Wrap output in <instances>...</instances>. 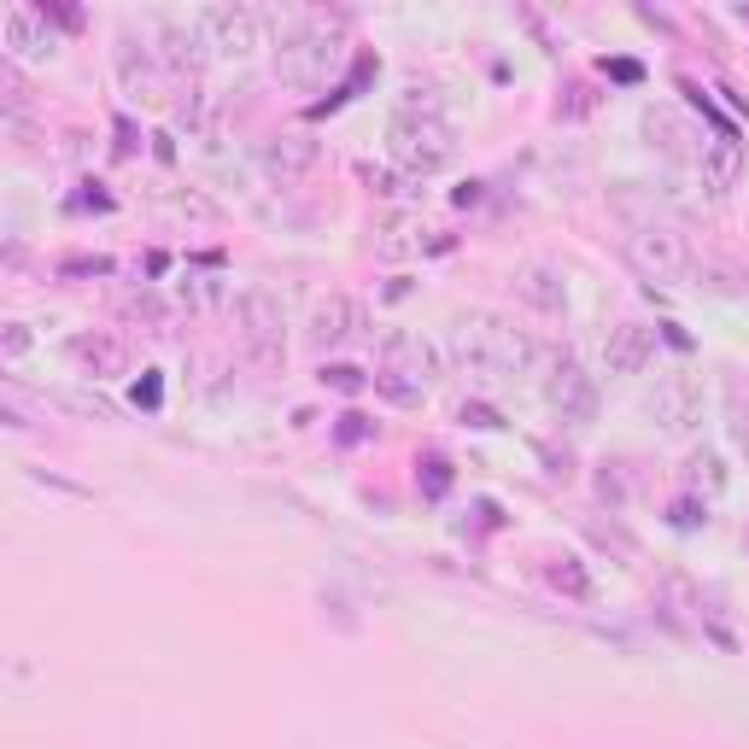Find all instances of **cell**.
<instances>
[{"instance_id":"cell-24","label":"cell","mask_w":749,"mask_h":749,"mask_svg":"<svg viewBox=\"0 0 749 749\" xmlns=\"http://www.w3.org/2000/svg\"><path fill=\"white\" fill-rule=\"evenodd\" d=\"M416 487H421V498H445L451 492V463L445 457H428V463H421V475H416Z\"/></svg>"},{"instance_id":"cell-29","label":"cell","mask_w":749,"mask_h":749,"mask_svg":"<svg viewBox=\"0 0 749 749\" xmlns=\"http://www.w3.org/2000/svg\"><path fill=\"white\" fill-rule=\"evenodd\" d=\"M59 275H112V258H65Z\"/></svg>"},{"instance_id":"cell-4","label":"cell","mask_w":749,"mask_h":749,"mask_svg":"<svg viewBox=\"0 0 749 749\" xmlns=\"http://www.w3.org/2000/svg\"><path fill=\"white\" fill-rule=\"evenodd\" d=\"M334 59H340V36H334L328 24L305 19V24L281 29V41H275V83H287V88H317L322 76L334 71Z\"/></svg>"},{"instance_id":"cell-18","label":"cell","mask_w":749,"mask_h":749,"mask_svg":"<svg viewBox=\"0 0 749 749\" xmlns=\"http://www.w3.org/2000/svg\"><path fill=\"white\" fill-rule=\"evenodd\" d=\"M515 287H521V299L539 310V317H562V310H568V287H562V275L551 270V263H533V270H521V281H515Z\"/></svg>"},{"instance_id":"cell-35","label":"cell","mask_w":749,"mask_h":749,"mask_svg":"<svg viewBox=\"0 0 749 749\" xmlns=\"http://www.w3.org/2000/svg\"><path fill=\"white\" fill-rule=\"evenodd\" d=\"M47 12H53V19L65 24V29H76V24H83V12H76V7H47Z\"/></svg>"},{"instance_id":"cell-2","label":"cell","mask_w":749,"mask_h":749,"mask_svg":"<svg viewBox=\"0 0 749 749\" xmlns=\"http://www.w3.org/2000/svg\"><path fill=\"white\" fill-rule=\"evenodd\" d=\"M445 352L463 374H527L533 364V340L498 317H457Z\"/></svg>"},{"instance_id":"cell-15","label":"cell","mask_w":749,"mask_h":749,"mask_svg":"<svg viewBox=\"0 0 749 749\" xmlns=\"http://www.w3.org/2000/svg\"><path fill=\"white\" fill-rule=\"evenodd\" d=\"M53 29H47V7H12L7 12V59H47L53 53Z\"/></svg>"},{"instance_id":"cell-10","label":"cell","mask_w":749,"mask_h":749,"mask_svg":"<svg viewBox=\"0 0 749 749\" xmlns=\"http://www.w3.org/2000/svg\"><path fill=\"white\" fill-rule=\"evenodd\" d=\"M364 334V305L352 293H328V299L310 310V346L317 352H334V346H352Z\"/></svg>"},{"instance_id":"cell-27","label":"cell","mask_w":749,"mask_h":749,"mask_svg":"<svg viewBox=\"0 0 749 749\" xmlns=\"http://www.w3.org/2000/svg\"><path fill=\"white\" fill-rule=\"evenodd\" d=\"M685 468H691V487H709V492H721V463H714L709 451H697V457L685 463Z\"/></svg>"},{"instance_id":"cell-9","label":"cell","mask_w":749,"mask_h":749,"mask_svg":"<svg viewBox=\"0 0 749 749\" xmlns=\"http://www.w3.org/2000/svg\"><path fill=\"white\" fill-rule=\"evenodd\" d=\"M194 24L206 29V41L229 59H246L258 47V12L253 7H206Z\"/></svg>"},{"instance_id":"cell-28","label":"cell","mask_w":749,"mask_h":749,"mask_svg":"<svg viewBox=\"0 0 749 749\" xmlns=\"http://www.w3.org/2000/svg\"><path fill=\"white\" fill-rule=\"evenodd\" d=\"M364 182H369L381 199H398V194H404V182H410V176H393V170H374V164H364Z\"/></svg>"},{"instance_id":"cell-31","label":"cell","mask_w":749,"mask_h":749,"mask_svg":"<svg viewBox=\"0 0 749 749\" xmlns=\"http://www.w3.org/2000/svg\"><path fill=\"white\" fill-rule=\"evenodd\" d=\"M182 123H187V130H199V123H206V94H187V100H182Z\"/></svg>"},{"instance_id":"cell-7","label":"cell","mask_w":749,"mask_h":749,"mask_svg":"<svg viewBox=\"0 0 749 749\" xmlns=\"http://www.w3.org/2000/svg\"><path fill=\"white\" fill-rule=\"evenodd\" d=\"M544 404H551L556 421L586 428V421H598V381H591L574 357H562V364L551 369V381H544Z\"/></svg>"},{"instance_id":"cell-14","label":"cell","mask_w":749,"mask_h":749,"mask_svg":"<svg viewBox=\"0 0 749 749\" xmlns=\"http://www.w3.org/2000/svg\"><path fill=\"white\" fill-rule=\"evenodd\" d=\"M118 83L130 100H159V47L123 36L118 41Z\"/></svg>"},{"instance_id":"cell-17","label":"cell","mask_w":749,"mask_h":749,"mask_svg":"<svg viewBox=\"0 0 749 749\" xmlns=\"http://www.w3.org/2000/svg\"><path fill=\"white\" fill-rule=\"evenodd\" d=\"M317 164V140L310 135H275V140H263V170H270V182H299L305 170Z\"/></svg>"},{"instance_id":"cell-12","label":"cell","mask_w":749,"mask_h":749,"mask_svg":"<svg viewBox=\"0 0 749 749\" xmlns=\"http://www.w3.org/2000/svg\"><path fill=\"white\" fill-rule=\"evenodd\" d=\"M655 357V334L644 322H615L603 340V369L609 374H644Z\"/></svg>"},{"instance_id":"cell-13","label":"cell","mask_w":749,"mask_h":749,"mask_svg":"<svg viewBox=\"0 0 749 749\" xmlns=\"http://www.w3.org/2000/svg\"><path fill=\"white\" fill-rule=\"evenodd\" d=\"M702 410V393H697V381L691 374H667V381H655V393H650V416L662 421L667 433H685L697 421Z\"/></svg>"},{"instance_id":"cell-11","label":"cell","mask_w":749,"mask_h":749,"mask_svg":"<svg viewBox=\"0 0 749 749\" xmlns=\"http://www.w3.org/2000/svg\"><path fill=\"white\" fill-rule=\"evenodd\" d=\"M697 176H702V187H709L714 199H726L732 187L744 182V147H738V135H709V140H702Z\"/></svg>"},{"instance_id":"cell-23","label":"cell","mask_w":749,"mask_h":749,"mask_svg":"<svg viewBox=\"0 0 749 749\" xmlns=\"http://www.w3.org/2000/svg\"><path fill=\"white\" fill-rule=\"evenodd\" d=\"M374 393L393 398V404H421V386H416V381H404V374H393V369L374 374Z\"/></svg>"},{"instance_id":"cell-34","label":"cell","mask_w":749,"mask_h":749,"mask_svg":"<svg viewBox=\"0 0 749 749\" xmlns=\"http://www.w3.org/2000/svg\"><path fill=\"white\" fill-rule=\"evenodd\" d=\"M702 521V504H697V498H679V504H674V527H697Z\"/></svg>"},{"instance_id":"cell-32","label":"cell","mask_w":749,"mask_h":749,"mask_svg":"<svg viewBox=\"0 0 749 749\" xmlns=\"http://www.w3.org/2000/svg\"><path fill=\"white\" fill-rule=\"evenodd\" d=\"M340 440H346V445H357V440H369V421L357 416V410H352V416H340Z\"/></svg>"},{"instance_id":"cell-1","label":"cell","mask_w":749,"mask_h":749,"mask_svg":"<svg viewBox=\"0 0 749 749\" xmlns=\"http://www.w3.org/2000/svg\"><path fill=\"white\" fill-rule=\"evenodd\" d=\"M386 152H393V164L410 182L433 176V170H445L457 159V130H451V118L440 112V100H433L428 88H410V100L393 112V123H386Z\"/></svg>"},{"instance_id":"cell-26","label":"cell","mask_w":749,"mask_h":749,"mask_svg":"<svg viewBox=\"0 0 749 749\" xmlns=\"http://www.w3.org/2000/svg\"><path fill=\"white\" fill-rule=\"evenodd\" d=\"M322 386H334V393H364L369 374L352 369V364H340V369H322Z\"/></svg>"},{"instance_id":"cell-6","label":"cell","mask_w":749,"mask_h":749,"mask_svg":"<svg viewBox=\"0 0 749 749\" xmlns=\"http://www.w3.org/2000/svg\"><path fill=\"white\" fill-rule=\"evenodd\" d=\"M65 364L88 381H112V374L130 369V340L112 334V328H76L65 340Z\"/></svg>"},{"instance_id":"cell-19","label":"cell","mask_w":749,"mask_h":749,"mask_svg":"<svg viewBox=\"0 0 749 749\" xmlns=\"http://www.w3.org/2000/svg\"><path fill=\"white\" fill-rule=\"evenodd\" d=\"M551 586H556V591H568L574 603H586V598H591V574H586L574 556H556V562H551Z\"/></svg>"},{"instance_id":"cell-21","label":"cell","mask_w":749,"mask_h":749,"mask_svg":"<svg viewBox=\"0 0 749 749\" xmlns=\"http://www.w3.org/2000/svg\"><path fill=\"white\" fill-rule=\"evenodd\" d=\"M644 135L655 140V147H662V152H679V118L674 112H667V106H650V112H644Z\"/></svg>"},{"instance_id":"cell-16","label":"cell","mask_w":749,"mask_h":749,"mask_svg":"<svg viewBox=\"0 0 749 749\" xmlns=\"http://www.w3.org/2000/svg\"><path fill=\"white\" fill-rule=\"evenodd\" d=\"M206 29L199 24H159V65L170 76H194L199 65H206Z\"/></svg>"},{"instance_id":"cell-22","label":"cell","mask_w":749,"mask_h":749,"mask_svg":"<svg viewBox=\"0 0 749 749\" xmlns=\"http://www.w3.org/2000/svg\"><path fill=\"white\" fill-rule=\"evenodd\" d=\"M591 106H598V94H591L586 83H568V88H562V100H556V118L574 123V118H586Z\"/></svg>"},{"instance_id":"cell-20","label":"cell","mask_w":749,"mask_h":749,"mask_svg":"<svg viewBox=\"0 0 749 749\" xmlns=\"http://www.w3.org/2000/svg\"><path fill=\"white\" fill-rule=\"evenodd\" d=\"M123 317H130V322H147V328H164L170 310H164V299H159L152 287H140V293H130V299H123Z\"/></svg>"},{"instance_id":"cell-5","label":"cell","mask_w":749,"mask_h":749,"mask_svg":"<svg viewBox=\"0 0 749 749\" xmlns=\"http://www.w3.org/2000/svg\"><path fill=\"white\" fill-rule=\"evenodd\" d=\"M627 263L644 281H662V287H674V281L691 275V246H685V234L674 223H633L627 234Z\"/></svg>"},{"instance_id":"cell-8","label":"cell","mask_w":749,"mask_h":749,"mask_svg":"<svg viewBox=\"0 0 749 749\" xmlns=\"http://www.w3.org/2000/svg\"><path fill=\"white\" fill-rule=\"evenodd\" d=\"M381 369H393V374H404V381L428 386V381H440V374H445V357H440V346H433V340L393 328V334L381 340Z\"/></svg>"},{"instance_id":"cell-33","label":"cell","mask_w":749,"mask_h":749,"mask_svg":"<svg viewBox=\"0 0 749 749\" xmlns=\"http://www.w3.org/2000/svg\"><path fill=\"white\" fill-rule=\"evenodd\" d=\"M598 492L609 498V504H621V498H627V487H621V475H615L609 463H603V475H598Z\"/></svg>"},{"instance_id":"cell-30","label":"cell","mask_w":749,"mask_h":749,"mask_svg":"<svg viewBox=\"0 0 749 749\" xmlns=\"http://www.w3.org/2000/svg\"><path fill=\"white\" fill-rule=\"evenodd\" d=\"M463 421H468V428H504V416H498L492 410V404H463V410H457Z\"/></svg>"},{"instance_id":"cell-25","label":"cell","mask_w":749,"mask_h":749,"mask_svg":"<svg viewBox=\"0 0 749 749\" xmlns=\"http://www.w3.org/2000/svg\"><path fill=\"white\" fill-rule=\"evenodd\" d=\"M29 346H36V340H29V322H7V328H0V357H7V364H19Z\"/></svg>"},{"instance_id":"cell-3","label":"cell","mask_w":749,"mask_h":749,"mask_svg":"<svg viewBox=\"0 0 749 749\" xmlns=\"http://www.w3.org/2000/svg\"><path fill=\"white\" fill-rule=\"evenodd\" d=\"M234 334H241V346L258 369L287 364V317H281V299L270 287H241L234 293Z\"/></svg>"},{"instance_id":"cell-36","label":"cell","mask_w":749,"mask_h":749,"mask_svg":"<svg viewBox=\"0 0 749 749\" xmlns=\"http://www.w3.org/2000/svg\"><path fill=\"white\" fill-rule=\"evenodd\" d=\"M732 433H738V451L749 457V416H738V421H732Z\"/></svg>"}]
</instances>
